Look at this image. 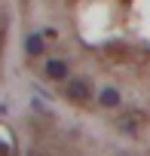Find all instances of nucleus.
<instances>
[{
  "mask_svg": "<svg viewBox=\"0 0 150 156\" xmlns=\"http://www.w3.org/2000/svg\"><path fill=\"white\" fill-rule=\"evenodd\" d=\"M64 95H67L70 101H77V104H86V101L92 98V86L83 80V76H70L67 86H64Z\"/></svg>",
  "mask_w": 150,
  "mask_h": 156,
  "instance_id": "obj_1",
  "label": "nucleus"
},
{
  "mask_svg": "<svg viewBox=\"0 0 150 156\" xmlns=\"http://www.w3.org/2000/svg\"><path fill=\"white\" fill-rule=\"evenodd\" d=\"M43 73L49 76V80H64V76H67V61H61V58H49L46 67H43Z\"/></svg>",
  "mask_w": 150,
  "mask_h": 156,
  "instance_id": "obj_2",
  "label": "nucleus"
},
{
  "mask_svg": "<svg viewBox=\"0 0 150 156\" xmlns=\"http://www.w3.org/2000/svg\"><path fill=\"white\" fill-rule=\"evenodd\" d=\"M98 104H101V107H120V92H116V89H101Z\"/></svg>",
  "mask_w": 150,
  "mask_h": 156,
  "instance_id": "obj_3",
  "label": "nucleus"
},
{
  "mask_svg": "<svg viewBox=\"0 0 150 156\" xmlns=\"http://www.w3.org/2000/svg\"><path fill=\"white\" fill-rule=\"evenodd\" d=\"M28 52H31V55H40V52H43V40H40V37H31V40H28Z\"/></svg>",
  "mask_w": 150,
  "mask_h": 156,
  "instance_id": "obj_4",
  "label": "nucleus"
}]
</instances>
